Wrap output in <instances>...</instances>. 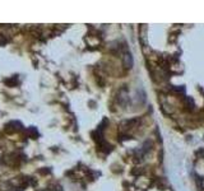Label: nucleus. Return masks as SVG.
Masks as SVG:
<instances>
[{"label":"nucleus","instance_id":"1","mask_svg":"<svg viewBox=\"0 0 204 191\" xmlns=\"http://www.w3.org/2000/svg\"><path fill=\"white\" fill-rule=\"evenodd\" d=\"M124 63H125V65L128 66V68H131V65H133V59H131V56H130L129 54H128V55L125 56Z\"/></svg>","mask_w":204,"mask_h":191}]
</instances>
